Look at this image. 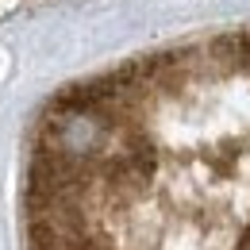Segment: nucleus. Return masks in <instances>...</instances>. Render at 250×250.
Returning <instances> with one entry per match:
<instances>
[{
    "instance_id": "f03ea898",
    "label": "nucleus",
    "mask_w": 250,
    "mask_h": 250,
    "mask_svg": "<svg viewBox=\"0 0 250 250\" xmlns=\"http://www.w3.org/2000/svg\"><path fill=\"white\" fill-rule=\"evenodd\" d=\"M35 0H0V16H8V12H16V8H27Z\"/></svg>"
},
{
    "instance_id": "f257e3e1",
    "label": "nucleus",
    "mask_w": 250,
    "mask_h": 250,
    "mask_svg": "<svg viewBox=\"0 0 250 250\" xmlns=\"http://www.w3.org/2000/svg\"><path fill=\"white\" fill-rule=\"evenodd\" d=\"M23 250H250V23L69 81L20 166Z\"/></svg>"
}]
</instances>
